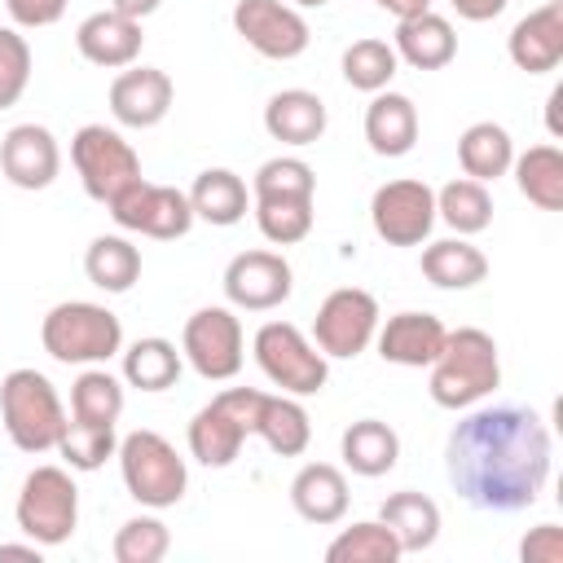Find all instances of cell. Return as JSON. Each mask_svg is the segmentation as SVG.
<instances>
[{"mask_svg":"<svg viewBox=\"0 0 563 563\" xmlns=\"http://www.w3.org/2000/svg\"><path fill=\"white\" fill-rule=\"evenodd\" d=\"M559 106H563V88H554V92L545 97V128H550V136H563V123H559Z\"/></svg>","mask_w":563,"mask_h":563,"instance_id":"obj_48","label":"cell"},{"mask_svg":"<svg viewBox=\"0 0 563 563\" xmlns=\"http://www.w3.org/2000/svg\"><path fill=\"white\" fill-rule=\"evenodd\" d=\"M172 97H176V88H172V75L167 70H158V66H123L119 75H114V84H110V114H114V123H123V128H154V123H163L167 119V110H172Z\"/></svg>","mask_w":563,"mask_h":563,"instance_id":"obj_16","label":"cell"},{"mask_svg":"<svg viewBox=\"0 0 563 563\" xmlns=\"http://www.w3.org/2000/svg\"><path fill=\"white\" fill-rule=\"evenodd\" d=\"M519 194L541 211H563V150L559 145H528L510 163Z\"/></svg>","mask_w":563,"mask_h":563,"instance_id":"obj_32","label":"cell"},{"mask_svg":"<svg viewBox=\"0 0 563 563\" xmlns=\"http://www.w3.org/2000/svg\"><path fill=\"white\" fill-rule=\"evenodd\" d=\"M84 273H88V282H92L97 290L123 295V290H132L136 277H141V251H136L123 233H101V238H92L88 251H84Z\"/></svg>","mask_w":563,"mask_h":563,"instance_id":"obj_33","label":"cell"},{"mask_svg":"<svg viewBox=\"0 0 563 563\" xmlns=\"http://www.w3.org/2000/svg\"><path fill=\"white\" fill-rule=\"evenodd\" d=\"M70 0H4L9 18L18 31H40V26H53L62 13H66Z\"/></svg>","mask_w":563,"mask_h":563,"instance_id":"obj_44","label":"cell"},{"mask_svg":"<svg viewBox=\"0 0 563 563\" xmlns=\"http://www.w3.org/2000/svg\"><path fill=\"white\" fill-rule=\"evenodd\" d=\"M457 163H462V172H466L471 180L488 185V180H497V176L510 172V163H515V141H510V132H506L501 123L479 119V123H471V128L457 136Z\"/></svg>","mask_w":563,"mask_h":563,"instance_id":"obj_29","label":"cell"},{"mask_svg":"<svg viewBox=\"0 0 563 563\" xmlns=\"http://www.w3.org/2000/svg\"><path fill=\"white\" fill-rule=\"evenodd\" d=\"M374 4H378L383 13H391L396 22H400V18H413V13H427V9H431V0H374Z\"/></svg>","mask_w":563,"mask_h":563,"instance_id":"obj_46","label":"cell"},{"mask_svg":"<svg viewBox=\"0 0 563 563\" xmlns=\"http://www.w3.org/2000/svg\"><path fill=\"white\" fill-rule=\"evenodd\" d=\"M378 519L391 528V537L400 541V554H422L435 545L440 537V506L427 493L400 488L378 506Z\"/></svg>","mask_w":563,"mask_h":563,"instance_id":"obj_26","label":"cell"},{"mask_svg":"<svg viewBox=\"0 0 563 563\" xmlns=\"http://www.w3.org/2000/svg\"><path fill=\"white\" fill-rule=\"evenodd\" d=\"M255 435L277 453V457H299L312 440V418L308 409L299 405V396H286V391H264V405H260V422H255Z\"/></svg>","mask_w":563,"mask_h":563,"instance_id":"obj_31","label":"cell"},{"mask_svg":"<svg viewBox=\"0 0 563 563\" xmlns=\"http://www.w3.org/2000/svg\"><path fill=\"white\" fill-rule=\"evenodd\" d=\"M365 141L378 158H405L418 141V106L405 92H374L365 106Z\"/></svg>","mask_w":563,"mask_h":563,"instance_id":"obj_23","label":"cell"},{"mask_svg":"<svg viewBox=\"0 0 563 563\" xmlns=\"http://www.w3.org/2000/svg\"><path fill=\"white\" fill-rule=\"evenodd\" d=\"M391 48L413 70H444L457 57V31H453V22L444 13L427 9V13H413V18L396 22Z\"/></svg>","mask_w":563,"mask_h":563,"instance_id":"obj_21","label":"cell"},{"mask_svg":"<svg viewBox=\"0 0 563 563\" xmlns=\"http://www.w3.org/2000/svg\"><path fill=\"white\" fill-rule=\"evenodd\" d=\"M378 299L361 286H339L321 299L317 317H312V343L330 356V361H352L361 356L374 334H378Z\"/></svg>","mask_w":563,"mask_h":563,"instance_id":"obj_10","label":"cell"},{"mask_svg":"<svg viewBox=\"0 0 563 563\" xmlns=\"http://www.w3.org/2000/svg\"><path fill=\"white\" fill-rule=\"evenodd\" d=\"M13 519H18V532L44 550L70 541V532L79 523V488H75L70 466H35L22 479Z\"/></svg>","mask_w":563,"mask_h":563,"instance_id":"obj_7","label":"cell"},{"mask_svg":"<svg viewBox=\"0 0 563 563\" xmlns=\"http://www.w3.org/2000/svg\"><path fill=\"white\" fill-rule=\"evenodd\" d=\"M264 132L282 145H312L325 132V101L308 88H282L264 106Z\"/></svg>","mask_w":563,"mask_h":563,"instance_id":"obj_24","label":"cell"},{"mask_svg":"<svg viewBox=\"0 0 563 563\" xmlns=\"http://www.w3.org/2000/svg\"><path fill=\"white\" fill-rule=\"evenodd\" d=\"M40 550H44V545H35V541L26 537V545H0V559H26V563H40Z\"/></svg>","mask_w":563,"mask_h":563,"instance_id":"obj_49","label":"cell"},{"mask_svg":"<svg viewBox=\"0 0 563 563\" xmlns=\"http://www.w3.org/2000/svg\"><path fill=\"white\" fill-rule=\"evenodd\" d=\"M180 356L194 365L198 378L229 383L246 361V339H242V321L233 317V308L224 303L198 308L180 330Z\"/></svg>","mask_w":563,"mask_h":563,"instance_id":"obj_9","label":"cell"},{"mask_svg":"<svg viewBox=\"0 0 563 563\" xmlns=\"http://www.w3.org/2000/svg\"><path fill=\"white\" fill-rule=\"evenodd\" d=\"M369 224L387 246H422L435 229V189L413 176L378 185L369 198Z\"/></svg>","mask_w":563,"mask_h":563,"instance_id":"obj_12","label":"cell"},{"mask_svg":"<svg viewBox=\"0 0 563 563\" xmlns=\"http://www.w3.org/2000/svg\"><path fill=\"white\" fill-rule=\"evenodd\" d=\"M449 4H453V13L466 18V22H493L497 13H506L510 0H449Z\"/></svg>","mask_w":563,"mask_h":563,"instance_id":"obj_45","label":"cell"},{"mask_svg":"<svg viewBox=\"0 0 563 563\" xmlns=\"http://www.w3.org/2000/svg\"><path fill=\"white\" fill-rule=\"evenodd\" d=\"M444 334H449V330H444V321H440L435 312H418V308H409V312H396V317L378 321L374 343H378V356H383L387 365L427 369V365L440 356Z\"/></svg>","mask_w":563,"mask_h":563,"instance_id":"obj_18","label":"cell"},{"mask_svg":"<svg viewBox=\"0 0 563 563\" xmlns=\"http://www.w3.org/2000/svg\"><path fill=\"white\" fill-rule=\"evenodd\" d=\"M347 475L334 466V462H303L290 479V506L303 523H317V528H330L347 515Z\"/></svg>","mask_w":563,"mask_h":563,"instance_id":"obj_20","label":"cell"},{"mask_svg":"<svg viewBox=\"0 0 563 563\" xmlns=\"http://www.w3.org/2000/svg\"><path fill=\"white\" fill-rule=\"evenodd\" d=\"M343 79L356 88V92H383L391 79H396V70H400V57H396V48L387 44V40H374V35H365V40H352L347 48H343Z\"/></svg>","mask_w":563,"mask_h":563,"instance_id":"obj_35","label":"cell"},{"mask_svg":"<svg viewBox=\"0 0 563 563\" xmlns=\"http://www.w3.org/2000/svg\"><path fill=\"white\" fill-rule=\"evenodd\" d=\"M339 457H343V466L352 475L378 479V475H387L400 462V435L383 418H356L339 435Z\"/></svg>","mask_w":563,"mask_h":563,"instance_id":"obj_25","label":"cell"},{"mask_svg":"<svg viewBox=\"0 0 563 563\" xmlns=\"http://www.w3.org/2000/svg\"><path fill=\"white\" fill-rule=\"evenodd\" d=\"M123 413V378H114L101 365H88L70 383V418L84 422H119Z\"/></svg>","mask_w":563,"mask_h":563,"instance_id":"obj_38","label":"cell"},{"mask_svg":"<svg viewBox=\"0 0 563 563\" xmlns=\"http://www.w3.org/2000/svg\"><path fill=\"white\" fill-rule=\"evenodd\" d=\"M435 220H444L457 238L484 233L493 224V194H488V185H479L471 176L449 180L444 189H435Z\"/></svg>","mask_w":563,"mask_h":563,"instance_id":"obj_34","label":"cell"},{"mask_svg":"<svg viewBox=\"0 0 563 563\" xmlns=\"http://www.w3.org/2000/svg\"><path fill=\"white\" fill-rule=\"evenodd\" d=\"M114 449H119L114 422H84V418L66 413V427H62V440H57V457L70 471H97V466H106L114 457Z\"/></svg>","mask_w":563,"mask_h":563,"instance_id":"obj_36","label":"cell"},{"mask_svg":"<svg viewBox=\"0 0 563 563\" xmlns=\"http://www.w3.org/2000/svg\"><path fill=\"white\" fill-rule=\"evenodd\" d=\"M180 369H185V356L163 334H145L132 347H123V383L136 391H167L176 387Z\"/></svg>","mask_w":563,"mask_h":563,"instance_id":"obj_30","label":"cell"},{"mask_svg":"<svg viewBox=\"0 0 563 563\" xmlns=\"http://www.w3.org/2000/svg\"><path fill=\"white\" fill-rule=\"evenodd\" d=\"M396 559H400V541L383 519H361L325 545V563H396Z\"/></svg>","mask_w":563,"mask_h":563,"instance_id":"obj_37","label":"cell"},{"mask_svg":"<svg viewBox=\"0 0 563 563\" xmlns=\"http://www.w3.org/2000/svg\"><path fill=\"white\" fill-rule=\"evenodd\" d=\"M185 440H189V457H194V462L220 471V466H233V462H238V453H242V444H246V427L229 413V405H224L220 396H211V400L189 418Z\"/></svg>","mask_w":563,"mask_h":563,"instance_id":"obj_22","label":"cell"},{"mask_svg":"<svg viewBox=\"0 0 563 563\" xmlns=\"http://www.w3.org/2000/svg\"><path fill=\"white\" fill-rule=\"evenodd\" d=\"M189 207H194V220H207L216 229H229L246 216L251 207V194H246V180L229 167H207L198 172L194 189H189Z\"/></svg>","mask_w":563,"mask_h":563,"instance_id":"obj_28","label":"cell"},{"mask_svg":"<svg viewBox=\"0 0 563 563\" xmlns=\"http://www.w3.org/2000/svg\"><path fill=\"white\" fill-rule=\"evenodd\" d=\"M70 163L79 172V185L92 202H114L128 185L141 180V158L136 150L123 141V132L106 128V123H84L70 136Z\"/></svg>","mask_w":563,"mask_h":563,"instance_id":"obj_8","label":"cell"},{"mask_svg":"<svg viewBox=\"0 0 563 563\" xmlns=\"http://www.w3.org/2000/svg\"><path fill=\"white\" fill-rule=\"evenodd\" d=\"M0 427L9 431V440L22 453L57 449L62 427H66V409H62L57 387L31 365L9 369L0 378Z\"/></svg>","mask_w":563,"mask_h":563,"instance_id":"obj_4","label":"cell"},{"mask_svg":"<svg viewBox=\"0 0 563 563\" xmlns=\"http://www.w3.org/2000/svg\"><path fill=\"white\" fill-rule=\"evenodd\" d=\"M519 559L523 563H563V528L559 523H537L519 541Z\"/></svg>","mask_w":563,"mask_h":563,"instance_id":"obj_43","label":"cell"},{"mask_svg":"<svg viewBox=\"0 0 563 563\" xmlns=\"http://www.w3.org/2000/svg\"><path fill=\"white\" fill-rule=\"evenodd\" d=\"M0 172L18 189H48L62 172V150L57 136L44 123H18L0 136Z\"/></svg>","mask_w":563,"mask_h":563,"instance_id":"obj_15","label":"cell"},{"mask_svg":"<svg viewBox=\"0 0 563 563\" xmlns=\"http://www.w3.org/2000/svg\"><path fill=\"white\" fill-rule=\"evenodd\" d=\"M114 563H158L172 550V532L158 515H132L114 532Z\"/></svg>","mask_w":563,"mask_h":563,"instance_id":"obj_41","label":"cell"},{"mask_svg":"<svg viewBox=\"0 0 563 563\" xmlns=\"http://www.w3.org/2000/svg\"><path fill=\"white\" fill-rule=\"evenodd\" d=\"M422 277L440 290H471L488 277V255L466 238H440L422 246Z\"/></svg>","mask_w":563,"mask_h":563,"instance_id":"obj_27","label":"cell"},{"mask_svg":"<svg viewBox=\"0 0 563 563\" xmlns=\"http://www.w3.org/2000/svg\"><path fill=\"white\" fill-rule=\"evenodd\" d=\"M110 216H114L119 229L141 233V238H154V242H172V238H185L194 229L189 194H180L176 185H154L145 176L136 185H128L110 202Z\"/></svg>","mask_w":563,"mask_h":563,"instance_id":"obj_11","label":"cell"},{"mask_svg":"<svg viewBox=\"0 0 563 563\" xmlns=\"http://www.w3.org/2000/svg\"><path fill=\"white\" fill-rule=\"evenodd\" d=\"M40 343L62 365H106L123 352V321L92 299L53 303L40 321Z\"/></svg>","mask_w":563,"mask_h":563,"instance_id":"obj_3","label":"cell"},{"mask_svg":"<svg viewBox=\"0 0 563 563\" xmlns=\"http://www.w3.org/2000/svg\"><path fill=\"white\" fill-rule=\"evenodd\" d=\"M251 356L286 396H317L330 378V356L290 321H264L251 339Z\"/></svg>","mask_w":563,"mask_h":563,"instance_id":"obj_6","label":"cell"},{"mask_svg":"<svg viewBox=\"0 0 563 563\" xmlns=\"http://www.w3.org/2000/svg\"><path fill=\"white\" fill-rule=\"evenodd\" d=\"M295 9H321V4H330V0H290Z\"/></svg>","mask_w":563,"mask_h":563,"instance_id":"obj_50","label":"cell"},{"mask_svg":"<svg viewBox=\"0 0 563 563\" xmlns=\"http://www.w3.org/2000/svg\"><path fill=\"white\" fill-rule=\"evenodd\" d=\"M550 462V427L528 405H471L444 440V475L453 493L488 515H519L537 506Z\"/></svg>","mask_w":563,"mask_h":563,"instance_id":"obj_1","label":"cell"},{"mask_svg":"<svg viewBox=\"0 0 563 563\" xmlns=\"http://www.w3.org/2000/svg\"><path fill=\"white\" fill-rule=\"evenodd\" d=\"M158 4H163V0H110V9H114V13H123V18H136V22H141V18H150Z\"/></svg>","mask_w":563,"mask_h":563,"instance_id":"obj_47","label":"cell"},{"mask_svg":"<svg viewBox=\"0 0 563 563\" xmlns=\"http://www.w3.org/2000/svg\"><path fill=\"white\" fill-rule=\"evenodd\" d=\"M119 457V475H123V488L136 506L145 510H167L185 497L189 488V471H185V457L176 453V444L150 427L141 431H128L114 449Z\"/></svg>","mask_w":563,"mask_h":563,"instance_id":"obj_5","label":"cell"},{"mask_svg":"<svg viewBox=\"0 0 563 563\" xmlns=\"http://www.w3.org/2000/svg\"><path fill=\"white\" fill-rule=\"evenodd\" d=\"M427 391L440 409H471L484 396L497 391L501 383V356H497V339L479 325H457L444 334L440 356L427 365Z\"/></svg>","mask_w":563,"mask_h":563,"instance_id":"obj_2","label":"cell"},{"mask_svg":"<svg viewBox=\"0 0 563 563\" xmlns=\"http://www.w3.org/2000/svg\"><path fill=\"white\" fill-rule=\"evenodd\" d=\"M312 198H255V224L273 246H295L312 233Z\"/></svg>","mask_w":563,"mask_h":563,"instance_id":"obj_39","label":"cell"},{"mask_svg":"<svg viewBox=\"0 0 563 563\" xmlns=\"http://www.w3.org/2000/svg\"><path fill=\"white\" fill-rule=\"evenodd\" d=\"M141 44H145L141 22H136V18H123V13H114V9H97V13H88V18L75 26V48H79V57L92 62V66H101V70H123V66H132V62L141 57Z\"/></svg>","mask_w":563,"mask_h":563,"instance_id":"obj_19","label":"cell"},{"mask_svg":"<svg viewBox=\"0 0 563 563\" xmlns=\"http://www.w3.org/2000/svg\"><path fill=\"white\" fill-rule=\"evenodd\" d=\"M506 53L528 75L559 70V62H563V0H545L532 13H523L506 35Z\"/></svg>","mask_w":563,"mask_h":563,"instance_id":"obj_17","label":"cell"},{"mask_svg":"<svg viewBox=\"0 0 563 563\" xmlns=\"http://www.w3.org/2000/svg\"><path fill=\"white\" fill-rule=\"evenodd\" d=\"M312 194H317V172L295 154H277L260 163L251 180V198H312Z\"/></svg>","mask_w":563,"mask_h":563,"instance_id":"obj_40","label":"cell"},{"mask_svg":"<svg viewBox=\"0 0 563 563\" xmlns=\"http://www.w3.org/2000/svg\"><path fill=\"white\" fill-rule=\"evenodd\" d=\"M295 273L277 251H238L224 264V299L242 312H273L290 299Z\"/></svg>","mask_w":563,"mask_h":563,"instance_id":"obj_14","label":"cell"},{"mask_svg":"<svg viewBox=\"0 0 563 563\" xmlns=\"http://www.w3.org/2000/svg\"><path fill=\"white\" fill-rule=\"evenodd\" d=\"M31 84V44L18 26H0V110L18 106Z\"/></svg>","mask_w":563,"mask_h":563,"instance_id":"obj_42","label":"cell"},{"mask_svg":"<svg viewBox=\"0 0 563 563\" xmlns=\"http://www.w3.org/2000/svg\"><path fill=\"white\" fill-rule=\"evenodd\" d=\"M233 31L268 62H290L308 48L312 31L303 13L290 0H238L233 4Z\"/></svg>","mask_w":563,"mask_h":563,"instance_id":"obj_13","label":"cell"}]
</instances>
